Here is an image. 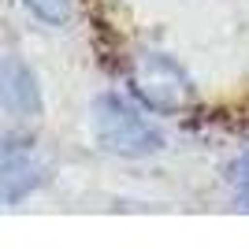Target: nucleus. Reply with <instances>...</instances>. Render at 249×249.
<instances>
[{"instance_id": "f257e3e1", "label": "nucleus", "mask_w": 249, "mask_h": 249, "mask_svg": "<svg viewBox=\"0 0 249 249\" xmlns=\"http://www.w3.org/2000/svg\"><path fill=\"white\" fill-rule=\"evenodd\" d=\"M93 130H97V142L104 149L119 153V156H145V153H156V149L164 145V134L130 101H123V97H115V93L97 97Z\"/></svg>"}, {"instance_id": "7ed1b4c3", "label": "nucleus", "mask_w": 249, "mask_h": 249, "mask_svg": "<svg viewBox=\"0 0 249 249\" xmlns=\"http://www.w3.org/2000/svg\"><path fill=\"white\" fill-rule=\"evenodd\" d=\"M0 178H4V201L11 205V201H22L45 178V164L26 142H4Z\"/></svg>"}, {"instance_id": "20e7f679", "label": "nucleus", "mask_w": 249, "mask_h": 249, "mask_svg": "<svg viewBox=\"0 0 249 249\" xmlns=\"http://www.w3.org/2000/svg\"><path fill=\"white\" fill-rule=\"evenodd\" d=\"M37 82L34 74L22 67L19 60H4V112H15V115H34L37 112Z\"/></svg>"}, {"instance_id": "f03ea898", "label": "nucleus", "mask_w": 249, "mask_h": 249, "mask_svg": "<svg viewBox=\"0 0 249 249\" xmlns=\"http://www.w3.org/2000/svg\"><path fill=\"white\" fill-rule=\"evenodd\" d=\"M130 86L138 101L156 112H182L186 104H194V82L164 52H142L130 74Z\"/></svg>"}, {"instance_id": "39448f33", "label": "nucleus", "mask_w": 249, "mask_h": 249, "mask_svg": "<svg viewBox=\"0 0 249 249\" xmlns=\"http://www.w3.org/2000/svg\"><path fill=\"white\" fill-rule=\"evenodd\" d=\"M22 4L45 22H63L67 19V0H22Z\"/></svg>"}]
</instances>
